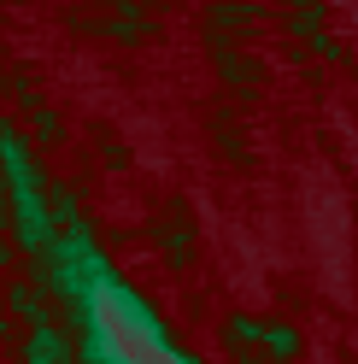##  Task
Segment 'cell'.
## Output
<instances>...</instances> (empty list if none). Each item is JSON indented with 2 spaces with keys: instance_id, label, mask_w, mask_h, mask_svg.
<instances>
[{
  "instance_id": "cell-1",
  "label": "cell",
  "mask_w": 358,
  "mask_h": 364,
  "mask_svg": "<svg viewBox=\"0 0 358 364\" xmlns=\"http://www.w3.org/2000/svg\"><path fill=\"white\" fill-rule=\"evenodd\" d=\"M30 364H71V353H65V341H59L53 329H36V341H30Z\"/></svg>"
},
{
  "instance_id": "cell-2",
  "label": "cell",
  "mask_w": 358,
  "mask_h": 364,
  "mask_svg": "<svg viewBox=\"0 0 358 364\" xmlns=\"http://www.w3.org/2000/svg\"><path fill=\"white\" fill-rule=\"evenodd\" d=\"M264 341H271V358H294V353H300V335H294V329H282V323L264 329Z\"/></svg>"
},
{
  "instance_id": "cell-3",
  "label": "cell",
  "mask_w": 358,
  "mask_h": 364,
  "mask_svg": "<svg viewBox=\"0 0 358 364\" xmlns=\"http://www.w3.org/2000/svg\"><path fill=\"white\" fill-rule=\"evenodd\" d=\"M229 335H235V341H259V335H264V323H253V317H235Z\"/></svg>"
}]
</instances>
